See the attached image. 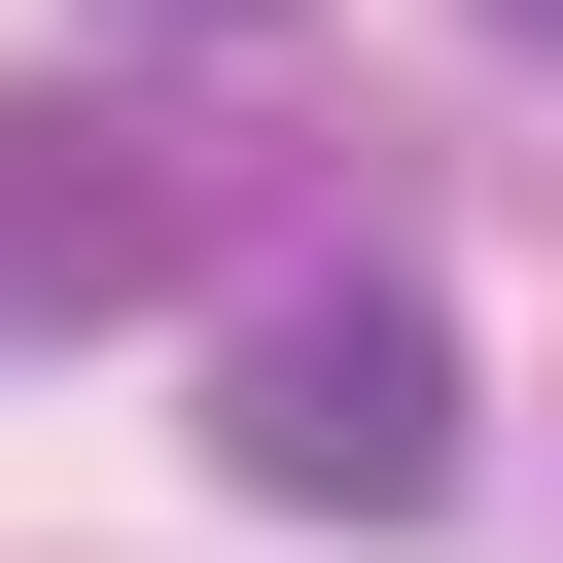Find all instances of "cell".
I'll return each instance as SVG.
<instances>
[{
  "label": "cell",
  "instance_id": "6da1fadb",
  "mask_svg": "<svg viewBox=\"0 0 563 563\" xmlns=\"http://www.w3.org/2000/svg\"><path fill=\"white\" fill-rule=\"evenodd\" d=\"M211 457H246L282 528H457L493 387H457L422 282H246V317H211Z\"/></svg>",
  "mask_w": 563,
  "mask_h": 563
},
{
  "label": "cell",
  "instance_id": "7a4b0ae2",
  "mask_svg": "<svg viewBox=\"0 0 563 563\" xmlns=\"http://www.w3.org/2000/svg\"><path fill=\"white\" fill-rule=\"evenodd\" d=\"M176 282V106H0V352Z\"/></svg>",
  "mask_w": 563,
  "mask_h": 563
},
{
  "label": "cell",
  "instance_id": "3957f363",
  "mask_svg": "<svg viewBox=\"0 0 563 563\" xmlns=\"http://www.w3.org/2000/svg\"><path fill=\"white\" fill-rule=\"evenodd\" d=\"M457 35H528V70H563V0H457Z\"/></svg>",
  "mask_w": 563,
  "mask_h": 563
},
{
  "label": "cell",
  "instance_id": "277c9868",
  "mask_svg": "<svg viewBox=\"0 0 563 563\" xmlns=\"http://www.w3.org/2000/svg\"><path fill=\"white\" fill-rule=\"evenodd\" d=\"M141 35H282V0H141Z\"/></svg>",
  "mask_w": 563,
  "mask_h": 563
}]
</instances>
